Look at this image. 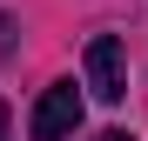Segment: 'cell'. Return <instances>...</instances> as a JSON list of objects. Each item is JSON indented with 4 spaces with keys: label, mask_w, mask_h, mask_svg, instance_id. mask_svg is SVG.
I'll return each mask as SVG.
<instances>
[{
    "label": "cell",
    "mask_w": 148,
    "mask_h": 141,
    "mask_svg": "<svg viewBox=\"0 0 148 141\" xmlns=\"http://www.w3.org/2000/svg\"><path fill=\"white\" fill-rule=\"evenodd\" d=\"M74 128H81V94H74V81L40 87V101H34V114H27V134H34V141H67Z\"/></svg>",
    "instance_id": "obj_1"
},
{
    "label": "cell",
    "mask_w": 148,
    "mask_h": 141,
    "mask_svg": "<svg viewBox=\"0 0 148 141\" xmlns=\"http://www.w3.org/2000/svg\"><path fill=\"white\" fill-rule=\"evenodd\" d=\"M81 61H88V87H94V101L114 108L121 94H128V47H121L114 34H94Z\"/></svg>",
    "instance_id": "obj_2"
},
{
    "label": "cell",
    "mask_w": 148,
    "mask_h": 141,
    "mask_svg": "<svg viewBox=\"0 0 148 141\" xmlns=\"http://www.w3.org/2000/svg\"><path fill=\"white\" fill-rule=\"evenodd\" d=\"M7 54H14V20L0 14V61H7Z\"/></svg>",
    "instance_id": "obj_3"
},
{
    "label": "cell",
    "mask_w": 148,
    "mask_h": 141,
    "mask_svg": "<svg viewBox=\"0 0 148 141\" xmlns=\"http://www.w3.org/2000/svg\"><path fill=\"white\" fill-rule=\"evenodd\" d=\"M88 141H135L128 128H101V134H88Z\"/></svg>",
    "instance_id": "obj_4"
},
{
    "label": "cell",
    "mask_w": 148,
    "mask_h": 141,
    "mask_svg": "<svg viewBox=\"0 0 148 141\" xmlns=\"http://www.w3.org/2000/svg\"><path fill=\"white\" fill-rule=\"evenodd\" d=\"M0 141H14V121H7V101H0Z\"/></svg>",
    "instance_id": "obj_5"
}]
</instances>
